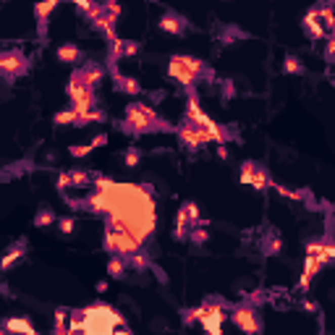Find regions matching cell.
<instances>
[{"label":"cell","mask_w":335,"mask_h":335,"mask_svg":"<svg viewBox=\"0 0 335 335\" xmlns=\"http://www.w3.org/2000/svg\"><path fill=\"white\" fill-rule=\"evenodd\" d=\"M55 186H58V191L68 189V186H71V176H68V173H60V176H58V181H55Z\"/></svg>","instance_id":"obj_33"},{"label":"cell","mask_w":335,"mask_h":335,"mask_svg":"<svg viewBox=\"0 0 335 335\" xmlns=\"http://www.w3.org/2000/svg\"><path fill=\"white\" fill-rule=\"evenodd\" d=\"M186 212V218H189V223H194V225H199V207H196V202H186L184 207H181Z\"/></svg>","instance_id":"obj_23"},{"label":"cell","mask_w":335,"mask_h":335,"mask_svg":"<svg viewBox=\"0 0 335 335\" xmlns=\"http://www.w3.org/2000/svg\"><path fill=\"white\" fill-rule=\"evenodd\" d=\"M110 335H131V330H113Z\"/></svg>","instance_id":"obj_42"},{"label":"cell","mask_w":335,"mask_h":335,"mask_svg":"<svg viewBox=\"0 0 335 335\" xmlns=\"http://www.w3.org/2000/svg\"><path fill=\"white\" fill-rule=\"evenodd\" d=\"M19 257H24V241H21V243H16V246H11L3 257H0V270H11V267H13V262H16Z\"/></svg>","instance_id":"obj_16"},{"label":"cell","mask_w":335,"mask_h":335,"mask_svg":"<svg viewBox=\"0 0 335 335\" xmlns=\"http://www.w3.org/2000/svg\"><path fill=\"white\" fill-rule=\"evenodd\" d=\"M79 48L76 45H63V48H58V60H63V63H79Z\"/></svg>","instance_id":"obj_17"},{"label":"cell","mask_w":335,"mask_h":335,"mask_svg":"<svg viewBox=\"0 0 335 335\" xmlns=\"http://www.w3.org/2000/svg\"><path fill=\"white\" fill-rule=\"evenodd\" d=\"M184 26H186V21L181 16H176V13H162V19H160V29H162V32L181 34V32H184Z\"/></svg>","instance_id":"obj_13"},{"label":"cell","mask_w":335,"mask_h":335,"mask_svg":"<svg viewBox=\"0 0 335 335\" xmlns=\"http://www.w3.org/2000/svg\"><path fill=\"white\" fill-rule=\"evenodd\" d=\"M115 81H118V84H120V89H123V92H129V95H139V92H142L139 81L131 79V76H115Z\"/></svg>","instance_id":"obj_18"},{"label":"cell","mask_w":335,"mask_h":335,"mask_svg":"<svg viewBox=\"0 0 335 335\" xmlns=\"http://www.w3.org/2000/svg\"><path fill=\"white\" fill-rule=\"evenodd\" d=\"M202 71H204V63H202L199 58H194V55H173L171 58V66H167V73H171L173 79H178L186 89H191L194 79Z\"/></svg>","instance_id":"obj_1"},{"label":"cell","mask_w":335,"mask_h":335,"mask_svg":"<svg viewBox=\"0 0 335 335\" xmlns=\"http://www.w3.org/2000/svg\"><path fill=\"white\" fill-rule=\"evenodd\" d=\"M332 53H335V39H327V60L332 58Z\"/></svg>","instance_id":"obj_39"},{"label":"cell","mask_w":335,"mask_h":335,"mask_svg":"<svg viewBox=\"0 0 335 335\" xmlns=\"http://www.w3.org/2000/svg\"><path fill=\"white\" fill-rule=\"evenodd\" d=\"M207 236H210V231H204L202 225H194V228H191V241H194V243H204Z\"/></svg>","instance_id":"obj_26"},{"label":"cell","mask_w":335,"mask_h":335,"mask_svg":"<svg viewBox=\"0 0 335 335\" xmlns=\"http://www.w3.org/2000/svg\"><path fill=\"white\" fill-rule=\"evenodd\" d=\"M231 319L238 330H243L246 335H257L260 332V319H257V312L252 307H238L231 312Z\"/></svg>","instance_id":"obj_6"},{"label":"cell","mask_w":335,"mask_h":335,"mask_svg":"<svg viewBox=\"0 0 335 335\" xmlns=\"http://www.w3.org/2000/svg\"><path fill=\"white\" fill-rule=\"evenodd\" d=\"M283 71H285V73H301V71H304V66L299 63V58L288 55V58L283 60Z\"/></svg>","instance_id":"obj_22"},{"label":"cell","mask_w":335,"mask_h":335,"mask_svg":"<svg viewBox=\"0 0 335 335\" xmlns=\"http://www.w3.org/2000/svg\"><path fill=\"white\" fill-rule=\"evenodd\" d=\"M218 157H220V160H225V157H228V149H225L223 144L218 147Z\"/></svg>","instance_id":"obj_40"},{"label":"cell","mask_w":335,"mask_h":335,"mask_svg":"<svg viewBox=\"0 0 335 335\" xmlns=\"http://www.w3.org/2000/svg\"><path fill=\"white\" fill-rule=\"evenodd\" d=\"M0 335H11V332H8V330H0Z\"/></svg>","instance_id":"obj_43"},{"label":"cell","mask_w":335,"mask_h":335,"mask_svg":"<svg viewBox=\"0 0 335 335\" xmlns=\"http://www.w3.org/2000/svg\"><path fill=\"white\" fill-rule=\"evenodd\" d=\"M58 8V3H53V0H48V3H37L34 6V13H37V21H39V32L45 34V26H48V16Z\"/></svg>","instance_id":"obj_15"},{"label":"cell","mask_w":335,"mask_h":335,"mask_svg":"<svg viewBox=\"0 0 335 335\" xmlns=\"http://www.w3.org/2000/svg\"><path fill=\"white\" fill-rule=\"evenodd\" d=\"M186 118H189V123H191V126H202L204 120H207V115L202 113V105H199V100L194 97V92L189 95V105H186Z\"/></svg>","instance_id":"obj_12"},{"label":"cell","mask_w":335,"mask_h":335,"mask_svg":"<svg viewBox=\"0 0 335 335\" xmlns=\"http://www.w3.org/2000/svg\"><path fill=\"white\" fill-rule=\"evenodd\" d=\"M136 50H139L136 42H123V55H136Z\"/></svg>","instance_id":"obj_35"},{"label":"cell","mask_w":335,"mask_h":335,"mask_svg":"<svg viewBox=\"0 0 335 335\" xmlns=\"http://www.w3.org/2000/svg\"><path fill=\"white\" fill-rule=\"evenodd\" d=\"M178 139H181V144L189 147V149H199L204 142H210V139H207V134H204V129L191 126V123H186V126H181V129H178Z\"/></svg>","instance_id":"obj_8"},{"label":"cell","mask_w":335,"mask_h":335,"mask_svg":"<svg viewBox=\"0 0 335 335\" xmlns=\"http://www.w3.org/2000/svg\"><path fill=\"white\" fill-rule=\"evenodd\" d=\"M126 165H129V167H136V165H139V149H129V152H126Z\"/></svg>","instance_id":"obj_32"},{"label":"cell","mask_w":335,"mask_h":335,"mask_svg":"<svg viewBox=\"0 0 335 335\" xmlns=\"http://www.w3.org/2000/svg\"><path fill=\"white\" fill-rule=\"evenodd\" d=\"M322 335H325V332H322Z\"/></svg>","instance_id":"obj_44"},{"label":"cell","mask_w":335,"mask_h":335,"mask_svg":"<svg viewBox=\"0 0 335 335\" xmlns=\"http://www.w3.org/2000/svg\"><path fill=\"white\" fill-rule=\"evenodd\" d=\"M317 16H319V21H322L327 29L335 24V21H332V6H330V3H325V6H317ZM325 26H322V29H325Z\"/></svg>","instance_id":"obj_20"},{"label":"cell","mask_w":335,"mask_h":335,"mask_svg":"<svg viewBox=\"0 0 335 335\" xmlns=\"http://www.w3.org/2000/svg\"><path fill=\"white\" fill-rule=\"evenodd\" d=\"M241 184H252V189L257 191H265L270 186V181L265 176V171L260 165H254V162H243L241 165Z\"/></svg>","instance_id":"obj_7"},{"label":"cell","mask_w":335,"mask_h":335,"mask_svg":"<svg viewBox=\"0 0 335 335\" xmlns=\"http://www.w3.org/2000/svg\"><path fill=\"white\" fill-rule=\"evenodd\" d=\"M189 218H186V212L184 210H178V220H176V238H184L186 231H189Z\"/></svg>","instance_id":"obj_21"},{"label":"cell","mask_w":335,"mask_h":335,"mask_svg":"<svg viewBox=\"0 0 335 335\" xmlns=\"http://www.w3.org/2000/svg\"><path fill=\"white\" fill-rule=\"evenodd\" d=\"M129 262H131V265H134L136 270H144V267L149 265V260H147V257H144L142 252H136V254H131V260H129Z\"/></svg>","instance_id":"obj_27"},{"label":"cell","mask_w":335,"mask_h":335,"mask_svg":"<svg viewBox=\"0 0 335 335\" xmlns=\"http://www.w3.org/2000/svg\"><path fill=\"white\" fill-rule=\"evenodd\" d=\"M24 68H26L24 55H19V53H6V55H0V73H6V76H19V73H24Z\"/></svg>","instance_id":"obj_9"},{"label":"cell","mask_w":335,"mask_h":335,"mask_svg":"<svg viewBox=\"0 0 335 335\" xmlns=\"http://www.w3.org/2000/svg\"><path fill=\"white\" fill-rule=\"evenodd\" d=\"M123 270H126V262L118 260V257H113L110 265H108V272H110L113 278H120V275H123Z\"/></svg>","instance_id":"obj_24"},{"label":"cell","mask_w":335,"mask_h":335,"mask_svg":"<svg viewBox=\"0 0 335 335\" xmlns=\"http://www.w3.org/2000/svg\"><path fill=\"white\" fill-rule=\"evenodd\" d=\"M152 123H160L157 113L149 108V105H142V102H134L126 108V118H123V126H129V131H147L152 129Z\"/></svg>","instance_id":"obj_3"},{"label":"cell","mask_w":335,"mask_h":335,"mask_svg":"<svg viewBox=\"0 0 335 335\" xmlns=\"http://www.w3.org/2000/svg\"><path fill=\"white\" fill-rule=\"evenodd\" d=\"M335 260V246L330 241H325L322 243V252L319 254H307V260H304V275H301V280H299V288L301 291H307L309 288V283H312V278H317V272L322 270L325 265H330Z\"/></svg>","instance_id":"obj_2"},{"label":"cell","mask_w":335,"mask_h":335,"mask_svg":"<svg viewBox=\"0 0 335 335\" xmlns=\"http://www.w3.org/2000/svg\"><path fill=\"white\" fill-rule=\"evenodd\" d=\"M6 330L13 332V335H39L32 325H29V319H8Z\"/></svg>","instance_id":"obj_14"},{"label":"cell","mask_w":335,"mask_h":335,"mask_svg":"<svg viewBox=\"0 0 335 335\" xmlns=\"http://www.w3.org/2000/svg\"><path fill=\"white\" fill-rule=\"evenodd\" d=\"M280 249H283V241L280 238H272L270 241V254H280Z\"/></svg>","instance_id":"obj_36"},{"label":"cell","mask_w":335,"mask_h":335,"mask_svg":"<svg viewBox=\"0 0 335 335\" xmlns=\"http://www.w3.org/2000/svg\"><path fill=\"white\" fill-rule=\"evenodd\" d=\"M66 314L63 312H55V335H66Z\"/></svg>","instance_id":"obj_28"},{"label":"cell","mask_w":335,"mask_h":335,"mask_svg":"<svg viewBox=\"0 0 335 335\" xmlns=\"http://www.w3.org/2000/svg\"><path fill=\"white\" fill-rule=\"evenodd\" d=\"M68 97H71V102H73V113L76 115H84V113H89V110H95V92L89 87H84L79 79H71V84H68Z\"/></svg>","instance_id":"obj_4"},{"label":"cell","mask_w":335,"mask_h":335,"mask_svg":"<svg viewBox=\"0 0 335 335\" xmlns=\"http://www.w3.org/2000/svg\"><path fill=\"white\" fill-rule=\"evenodd\" d=\"M53 220H55V218H53V212H50V210H39V212H37V218H34V225L42 228V225H50Z\"/></svg>","instance_id":"obj_25"},{"label":"cell","mask_w":335,"mask_h":335,"mask_svg":"<svg viewBox=\"0 0 335 335\" xmlns=\"http://www.w3.org/2000/svg\"><path fill=\"white\" fill-rule=\"evenodd\" d=\"M304 309H307V312H317V304H312V301H304Z\"/></svg>","instance_id":"obj_41"},{"label":"cell","mask_w":335,"mask_h":335,"mask_svg":"<svg viewBox=\"0 0 335 335\" xmlns=\"http://www.w3.org/2000/svg\"><path fill=\"white\" fill-rule=\"evenodd\" d=\"M105 249L113 252V254H123V257L129 254L131 257L142 249V243L136 238H131L129 233H118V231H110L108 228V231H105Z\"/></svg>","instance_id":"obj_5"},{"label":"cell","mask_w":335,"mask_h":335,"mask_svg":"<svg viewBox=\"0 0 335 335\" xmlns=\"http://www.w3.org/2000/svg\"><path fill=\"white\" fill-rule=\"evenodd\" d=\"M304 29H307V34L312 39H322L325 37V29L319 24V16H317V8H309L307 16H304Z\"/></svg>","instance_id":"obj_11"},{"label":"cell","mask_w":335,"mask_h":335,"mask_svg":"<svg viewBox=\"0 0 335 335\" xmlns=\"http://www.w3.org/2000/svg\"><path fill=\"white\" fill-rule=\"evenodd\" d=\"M71 176V186H84L87 181H89V176L84 173V171H73V173H68Z\"/></svg>","instance_id":"obj_29"},{"label":"cell","mask_w":335,"mask_h":335,"mask_svg":"<svg viewBox=\"0 0 335 335\" xmlns=\"http://www.w3.org/2000/svg\"><path fill=\"white\" fill-rule=\"evenodd\" d=\"M233 95H236V87L228 81V84H225V97H233Z\"/></svg>","instance_id":"obj_38"},{"label":"cell","mask_w":335,"mask_h":335,"mask_svg":"<svg viewBox=\"0 0 335 335\" xmlns=\"http://www.w3.org/2000/svg\"><path fill=\"white\" fill-rule=\"evenodd\" d=\"M73 225H76V223H73L71 218H63V220L58 223V228H60V231H63V233H73Z\"/></svg>","instance_id":"obj_34"},{"label":"cell","mask_w":335,"mask_h":335,"mask_svg":"<svg viewBox=\"0 0 335 335\" xmlns=\"http://www.w3.org/2000/svg\"><path fill=\"white\" fill-rule=\"evenodd\" d=\"M105 142H108V136H105V134H97L95 139H92V144H89V147L95 149V147H100V144H105Z\"/></svg>","instance_id":"obj_37"},{"label":"cell","mask_w":335,"mask_h":335,"mask_svg":"<svg viewBox=\"0 0 335 335\" xmlns=\"http://www.w3.org/2000/svg\"><path fill=\"white\" fill-rule=\"evenodd\" d=\"M76 79H79L84 87H89V89H95L100 81H102V76H105V71L100 68V66H84V71H79V73H73Z\"/></svg>","instance_id":"obj_10"},{"label":"cell","mask_w":335,"mask_h":335,"mask_svg":"<svg viewBox=\"0 0 335 335\" xmlns=\"http://www.w3.org/2000/svg\"><path fill=\"white\" fill-rule=\"evenodd\" d=\"M53 120L58 126H68V123H79V115H76L73 110H60V113H55Z\"/></svg>","instance_id":"obj_19"},{"label":"cell","mask_w":335,"mask_h":335,"mask_svg":"<svg viewBox=\"0 0 335 335\" xmlns=\"http://www.w3.org/2000/svg\"><path fill=\"white\" fill-rule=\"evenodd\" d=\"M92 120H102V113L100 110H89L79 118V123H92Z\"/></svg>","instance_id":"obj_30"},{"label":"cell","mask_w":335,"mask_h":335,"mask_svg":"<svg viewBox=\"0 0 335 335\" xmlns=\"http://www.w3.org/2000/svg\"><path fill=\"white\" fill-rule=\"evenodd\" d=\"M92 152V147L89 144H76V147H71V155L73 157H84V155H89Z\"/></svg>","instance_id":"obj_31"}]
</instances>
